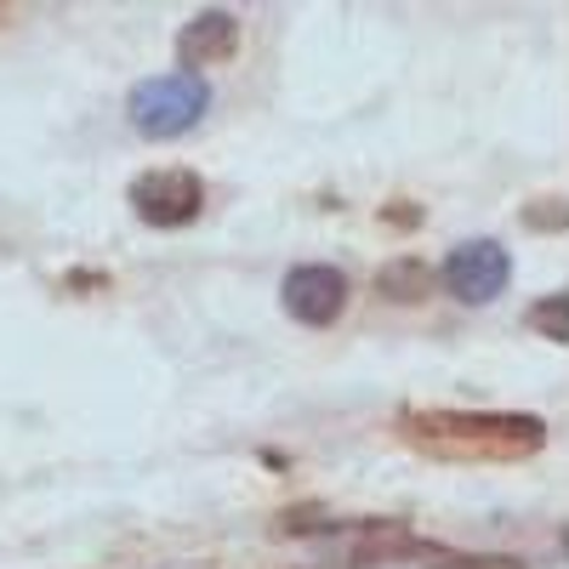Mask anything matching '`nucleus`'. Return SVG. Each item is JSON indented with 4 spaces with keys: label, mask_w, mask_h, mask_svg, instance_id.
<instances>
[{
    "label": "nucleus",
    "mask_w": 569,
    "mask_h": 569,
    "mask_svg": "<svg viewBox=\"0 0 569 569\" xmlns=\"http://www.w3.org/2000/svg\"><path fill=\"white\" fill-rule=\"evenodd\" d=\"M393 433L433 461H525L547 450V421L525 410H405Z\"/></svg>",
    "instance_id": "1"
},
{
    "label": "nucleus",
    "mask_w": 569,
    "mask_h": 569,
    "mask_svg": "<svg viewBox=\"0 0 569 569\" xmlns=\"http://www.w3.org/2000/svg\"><path fill=\"white\" fill-rule=\"evenodd\" d=\"M284 313H291L297 325L308 330H325V325H337L342 308H348V279L330 268V262H302L284 273Z\"/></svg>",
    "instance_id": "5"
},
{
    "label": "nucleus",
    "mask_w": 569,
    "mask_h": 569,
    "mask_svg": "<svg viewBox=\"0 0 569 569\" xmlns=\"http://www.w3.org/2000/svg\"><path fill=\"white\" fill-rule=\"evenodd\" d=\"M376 291H382L388 302H421L427 291H433V268L416 262V257H393L382 268V279H376Z\"/></svg>",
    "instance_id": "7"
},
{
    "label": "nucleus",
    "mask_w": 569,
    "mask_h": 569,
    "mask_svg": "<svg viewBox=\"0 0 569 569\" xmlns=\"http://www.w3.org/2000/svg\"><path fill=\"white\" fill-rule=\"evenodd\" d=\"M530 325L547 330V342H569V297L558 291V297L536 302V308H530Z\"/></svg>",
    "instance_id": "8"
},
{
    "label": "nucleus",
    "mask_w": 569,
    "mask_h": 569,
    "mask_svg": "<svg viewBox=\"0 0 569 569\" xmlns=\"http://www.w3.org/2000/svg\"><path fill=\"white\" fill-rule=\"evenodd\" d=\"M507 279H512V257L496 246V240H467L450 251L445 262V284H450V297L467 302V308H485L507 291Z\"/></svg>",
    "instance_id": "4"
},
{
    "label": "nucleus",
    "mask_w": 569,
    "mask_h": 569,
    "mask_svg": "<svg viewBox=\"0 0 569 569\" xmlns=\"http://www.w3.org/2000/svg\"><path fill=\"white\" fill-rule=\"evenodd\" d=\"M206 206V182L194 171H142L131 182V211L149 222V228H182V222H194Z\"/></svg>",
    "instance_id": "3"
},
{
    "label": "nucleus",
    "mask_w": 569,
    "mask_h": 569,
    "mask_svg": "<svg viewBox=\"0 0 569 569\" xmlns=\"http://www.w3.org/2000/svg\"><path fill=\"white\" fill-rule=\"evenodd\" d=\"M233 46H240V18H233V12H200L194 23L177 34V63L194 74V69L222 63Z\"/></svg>",
    "instance_id": "6"
},
{
    "label": "nucleus",
    "mask_w": 569,
    "mask_h": 569,
    "mask_svg": "<svg viewBox=\"0 0 569 569\" xmlns=\"http://www.w3.org/2000/svg\"><path fill=\"white\" fill-rule=\"evenodd\" d=\"M433 569H525L518 558H490V552H456V558H433Z\"/></svg>",
    "instance_id": "9"
},
{
    "label": "nucleus",
    "mask_w": 569,
    "mask_h": 569,
    "mask_svg": "<svg viewBox=\"0 0 569 569\" xmlns=\"http://www.w3.org/2000/svg\"><path fill=\"white\" fill-rule=\"evenodd\" d=\"M525 228H536V233L552 228V233H558V228H563V200H558V194H552V200H536V206L525 211Z\"/></svg>",
    "instance_id": "10"
},
{
    "label": "nucleus",
    "mask_w": 569,
    "mask_h": 569,
    "mask_svg": "<svg viewBox=\"0 0 569 569\" xmlns=\"http://www.w3.org/2000/svg\"><path fill=\"white\" fill-rule=\"evenodd\" d=\"M206 103H211L206 80L188 69H171V74H154L131 91V126L142 137H177L206 114Z\"/></svg>",
    "instance_id": "2"
}]
</instances>
